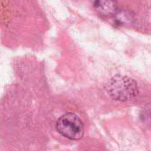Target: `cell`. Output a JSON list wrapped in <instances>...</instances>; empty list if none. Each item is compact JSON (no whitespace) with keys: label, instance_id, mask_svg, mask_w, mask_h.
Wrapping results in <instances>:
<instances>
[{"label":"cell","instance_id":"obj_1","mask_svg":"<svg viewBox=\"0 0 151 151\" xmlns=\"http://www.w3.org/2000/svg\"><path fill=\"white\" fill-rule=\"evenodd\" d=\"M106 90L112 99L127 102L138 95L139 88L134 79L124 75H116L108 81Z\"/></svg>","mask_w":151,"mask_h":151},{"label":"cell","instance_id":"obj_2","mask_svg":"<svg viewBox=\"0 0 151 151\" xmlns=\"http://www.w3.org/2000/svg\"><path fill=\"white\" fill-rule=\"evenodd\" d=\"M56 127L59 134L69 140H80L84 134V126L81 119L72 112L60 117L57 121Z\"/></svg>","mask_w":151,"mask_h":151},{"label":"cell","instance_id":"obj_3","mask_svg":"<svg viewBox=\"0 0 151 151\" xmlns=\"http://www.w3.org/2000/svg\"><path fill=\"white\" fill-rule=\"evenodd\" d=\"M95 9L103 16L114 15L118 11L116 0H96Z\"/></svg>","mask_w":151,"mask_h":151},{"label":"cell","instance_id":"obj_4","mask_svg":"<svg viewBox=\"0 0 151 151\" xmlns=\"http://www.w3.org/2000/svg\"><path fill=\"white\" fill-rule=\"evenodd\" d=\"M114 15H115V21H117L120 25L131 23L133 19V17L130 15V13L126 11H117V12Z\"/></svg>","mask_w":151,"mask_h":151}]
</instances>
